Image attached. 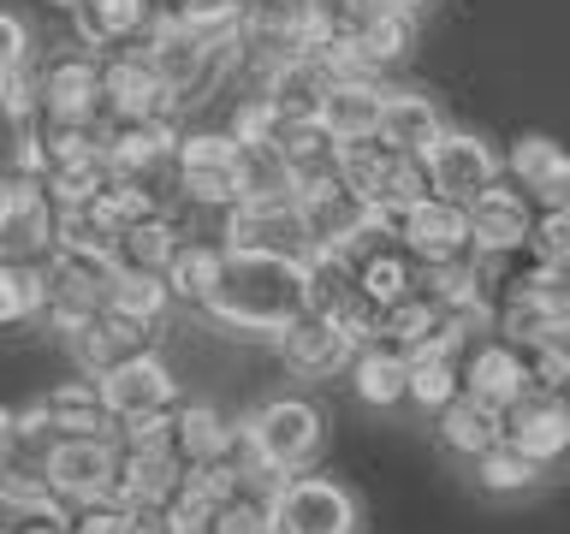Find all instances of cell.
Listing matches in <instances>:
<instances>
[{
	"mask_svg": "<svg viewBox=\"0 0 570 534\" xmlns=\"http://www.w3.org/2000/svg\"><path fill=\"white\" fill-rule=\"evenodd\" d=\"M470 475H475V487L488 493V498H523V493H534L547 481V469L534 457H523L511 439H499L493 452H481L475 463H470Z\"/></svg>",
	"mask_w": 570,
	"mask_h": 534,
	"instance_id": "33",
	"label": "cell"
},
{
	"mask_svg": "<svg viewBox=\"0 0 570 534\" xmlns=\"http://www.w3.org/2000/svg\"><path fill=\"white\" fill-rule=\"evenodd\" d=\"M297 202H303V231H309V256H338V249L351 238H363L374 220H386V214H374L345 178H333V185H321V190H303Z\"/></svg>",
	"mask_w": 570,
	"mask_h": 534,
	"instance_id": "20",
	"label": "cell"
},
{
	"mask_svg": "<svg viewBox=\"0 0 570 534\" xmlns=\"http://www.w3.org/2000/svg\"><path fill=\"white\" fill-rule=\"evenodd\" d=\"M262 96L267 107L285 119V125H303V119H321V96H327V71L315 60H285L262 78Z\"/></svg>",
	"mask_w": 570,
	"mask_h": 534,
	"instance_id": "32",
	"label": "cell"
},
{
	"mask_svg": "<svg viewBox=\"0 0 570 534\" xmlns=\"http://www.w3.org/2000/svg\"><path fill=\"white\" fill-rule=\"evenodd\" d=\"M505 178L534 208H570V149L541 131L517 137L505 149Z\"/></svg>",
	"mask_w": 570,
	"mask_h": 534,
	"instance_id": "23",
	"label": "cell"
},
{
	"mask_svg": "<svg viewBox=\"0 0 570 534\" xmlns=\"http://www.w3.org/2000/svg\"><path fill=\"white\" fill-rule=\"evenodd\" d=\"M0 256L7 261L53 256V196L42 185V172L0 167Z\"/></svg>",
	"mask_w": 570,
	"mask_h": 534,
	"instance_id": "9",
	"label": "cell"
},
{
	"mask_svg": "<svg viewBox=\"0 0 570 534\" xmlns=\"http://www.w3.org/2000/svg\"><path fill=\"white\" fill-rule=\"evenodd\" d=\"M30 60H36V42H30L24 12L0 7V71H18V66H30Z\"/></svg>",
	"mask_w": 570,
	"mask_h": 534,
	"instance_id": "38",
	"label": "cell"
},
{
	"mask_svg": "<svg viewBox=\"0 0 570 534\" xmlns=\"http://www.w3.org/2000/svg\"><path fill=\"white\" fill-rule=\"evenodd\" d=\"M392 96V83H381L374 71H356V78H327V96H321V125L338 142H363L381 131V107Z\"/></svg>",
	"mask_w": 570,
	"mask_h": 534,
	"instance_id": "25",
	"label": "cell"
},
{
	"mask_svg": "<svg viewBox=\"0 0 570 534\" xmlns=\"http://www.w3.org/2000/svg\"><path fill=\"white\" fill-rule=\"evenodd\" d=\"M267 534H363V498L351 481L303 469L267 493Z\"/></svg>",
	"mask_w": 570,
	"mask_h": 534,
	"instance_id": "5",
	"label": "cell"
},
{
	"mask_svg": "<svg viewBox=\"0 0 570 534\" xmlns=\"http://www.w3.org/2000/svg\"><path fill=\"white\" fill-rule=\"evenodd\" d=\"M274 356H279L285 374H297V380H333V374L351 368L356 333L338 327V320L321 315V309H303L292 327L274 333Z\"/></svg>",
	"mask_w": 570,
	"mask_h": 534,
	"instance_id": "12",
	"label": "cell"
},
{
	"mask_svg": "<svg viewBox=\"0 0 570 534\" xmlns=\"http://www.w3.org/2000/svg\"><path fill=\"white\" fill-rule=\"evenodd\" d=\"M392 226H399L404 249H410L422 267H428V261L470 256V249H475V238H470V208L452 202V196H422V202L404 208Z\"/></svg>",
	"mask_w": 570,
	"mask_h": 534,
	"instance_id": "21",
	"label": "cell"
},
{
	"mask_svg": "<svg viewBox=\"0 0 570 534\" xmlns=\"http://www.w3.org/2000/svg\"><path fill=\"white\" fill-rule=\"evenodd\" d=\"M42 274H48V333L60 338L66 327H78L83 315L107 309V285H114L119 261L96 256V249H53L42 261Z\"/></svg>",
	"mask_w": 570,
	"mask_h": 534,
	"instance_id": "10",
	"label": "cell"
},
{
	"mask_svg": "<svg viewBox=\"0 0 570 534\" xmlns=\"http://www.w3.org/2000/svg\"><path fill=\"white\" fill-rule=\"evenodd\" d=\"M440 131H445V113H440V101L428 96V89H392L374 137L392 142V149H404V155H428L440 142Z\"/></svg>",
	"mask_w": 570,
	"mask_h": 534,
	"instance_id": "30",
	"label": "cell"
},
{
	"mask_svg": "<svg viewBox=\"0 0 570 534\" xmlns=\"http://www.w3.org/2000/svg\"><path fill=\"white\" fill-rule=\"evenodd\" d=\"M381 7H392V12H404V18H416V24H422V18L434 12V0H381Z\"/></svg>",
	"mask_w": 570,
	"mask_h": 534,
	"instance_id": "40",
	"label": "cell"
},
{
	"mask_svg": "<svg viewBox=\"0 0 570 534\" xmlns=\"http://www.w3.org/2000/svg\"><path fill=\"white\" fill-rule=\"evenodd\" d=\"M48 333V274L42 261H7L0 256V338Z\"/></svg>",
	"mask_w": 570,
	"mask_h": 534,
	"instance_id": "28",
	"label": "cell"
},
{
	"mask_svg": "<svg viewBox=\"0 0 570 534\" xmlns=\"http://www.w3.org/2000/svg\"><path fill=\"white\" fill-rule=\"evenodd\" d=\"M101 96H107V119H178L173 83L160 78L142 48L101 53Z\"/></svg>",
	"mask_w": 570,
	"mask_h": 534,
	"instance_id": "13",
	"label": "cell"
},
{
	"mask_svg": "<svg viewBox=\"0 0 570 534\" xmlns=\"http://www.w3.org/2000/svg\"><path fill=\"white\" fill-rule=\"evenodd\" d=\"M96 386H101V404L114 409L119 427L125 422H149V416H173V409L185 404V392H178V368L155 345L119 356L107 374H96Z\"/></svg>",
	"mask_w": 570,
	"mask_h": 534,
	"instance_id": "8",
	"label": "cell"
},
{
	"mask_svg": "<svg viewBox=\"0 0 570 534\" xmlns=\"http://www.w3.org/2000/svg\"><path fill=\"white\" fill-rule=\"evenodd\" d=\"M309 309V261L297 256H262V249H226V274L214 285L203 320L226 338L274 345L279 327Z\"/></svg>",
	"mask_w": 570,
	"mask_h": 534,
	"instance_id": "1",
	"label": "cell"
},
{
	"mask_svg": "<svg viewBox=\"0 0 570 534\" xmlns=\"http://www.w3.org/2000/svg\"><path fill=\"white\" fill-rule=\"evenodd\" d=\"M499 439H505V409L481 404V398H470V392H458V398L434 416V445L452 463H463V469H470L481 452H493Z\"/></svg>",
	"mask_w": 570,
	"mask_h": 534,
	"instance_id": "26",
	"label": "cell"
},
{
	"mask_svg": "<svg viewBox=\"0 0 570 534\" xmlns=\"http://www.w3.org/2000/svg\"><path fill=\"white\" fill-rule=\"evenodd\" d=\"M36 409L48 416V427L60 439H114L119 422L114 409L101 404V386L89 380V374H71V380H53L36 392Z\"/></svg>",
	"mask_w": 570,
	"mask_h": 534,
	"instance_id": "24",
	"label": "cell"
},
{
	"mask_svg": "<svg viewBox=\"0 0 570 534\" xmlns=\"http://www.w3.org/2000/svg\"><path fill=\"white\" fill-rule=\"evenodd\" d=\"M167 523L173 534H267V487H238V493L178 487Z\"/></svg>",
	"mask_w": 570,
	"mask_h": 534,
	"instance_id": "16",
	"label": "cell"
},
{
	"mask_svg": "<svg viewBox=\"0 0 570 534\" xmlns=\"http://www.w3.org/2000/svg\"><path fill=\"white\" fill-rule=\"evenodd\" d=\"M493 333L511 345H547V338H570V267H541L523 261L493 297Z\"/></svg>",
	"mask_w": 570,
	"mask_h": 534,
	"instance_id": "4",
	"label": "cell"
},
{
	"mask_svg": "<svg viewBox=\"0 0 570 534\" xmlns=\"http://www.w3.org/2000/svg\"><path fill=\"white\" fill-rule=\"evenodd\" d=\"M505 439L541 469H559L570 457V392H523L505 409Z\"/></svg>",
	"mask_w": 570,
	"mask_h": 534,
	"instance_id": "18",
	"label": "cell"
},
{
	"mask_svg": "<svg viewBox=\"0 0 570 534\" xmlns=\"http://www.w3.org/2000/svg\"><path fill=\"white\" fill-rule=\"evenodd\" d=\"M42 475H48V487L60 493V505H96V498H114L119 434L114 439H53Z\"/></svg>",
	"mask_w": 570,
	"mask_h": 534,
	"instance_id": "15",
	"label": "cell"
},
{
	"mask_svg": "<svg viewBox=\"0 0 570 534\" xmlns=\"http://www.w3.org/2000/svg\"><path fill=\"white\" fill-rule=\"evenodd\" d=\"M529 261H541V267H570V208H534Z\"/></svg>",
	"mask_w": 570,
	"mask_h": 534,
	"instance_id": "36",
	"label": "cell"
},
{
	"mask_svg": "<svg viewBox=\"0 0 570 534\" xmlns=\"http://www.w3.org/2000/svg\"><path fill=\"white\" fill-rule=\"evenodd\" d=\"M458 374H463V392L481 404H493V409H511L523 392H534L529 386V350L511 345L505 333L475 338V345L458 356Z\"/></svg>",
	"mask_w": 570,
	"mask_h": 534,
	"instance_id": "17",
	"label": "cell"
},
{
	"mask_svg": "<svg viewBox=\"0 0 570 534\" xmlns=\"http://www.w3.org/2000/svg\"><path fill=\"white\" fill-rule=\"evenodd\" d=\"M470 238L488 256H529V226H534V202L511 178H493L488 190H475L470 202Z\"/></svg>",
	"mask_w": 570,
	"mask_h": 534,
	"instance_id": "19",
	"label": "cell"
},
{
	"mask_svg": "<svg viewBox=\"0 0 570 534\" xmlns=\"http://www.w3.org/2000/svg\"><path fill=\"white\" fill-rule=\"evenodd\" d=\"M7 523H12V511H7V498H0V534H7Z\"/></svg>",
	"mask_w": 570,
	"mask_h": 534,
	"instance_id": "42",
	"label": "cell"
},
{
	"mask_svg": "<svg viewBox=\"0 0 570 534\" xmlns=\"http://www.w3.org/2000/svg\"><path fill=\"white\" fill-rule=\"evenodd\" d=\"M160 18H167V0H78L71 42H83L96 53H119V48H137Z\"/></svg>",
	"mask_w": 570,
	"mask_h": 534,
	"instance_id": "22",
	"label": "cell"
},
{
	"mask_svg": "<svg viewBox=\"0 0 570 534\" xmlns=\"http://www.w3.org/2000/svg\"><path fill=\"white\" fill-rule=\"evenodd\" d=\"M410 48H416V18H404L392 7H381L363 30H356V53H363V66L374 71V78L392 71L399 60H410Z\"/></svg>",
	"mask_w": 570,
	"mask_h": 534,
	"instance_id": "35",
	"label": "cell"
},
{
	"mask_svg": "<svg viewBox=\"0 0 570 534\" xmlns=\"http://www.w3.org/2000/svg\"><path fill=\"white\" fill-rule=\"evenodd\" d=\"M463 392V374H458V356L452 350H416L410 356V392H404V404L416 409V416L434 422L445 404H452Z\"/></svg>",
	"mask_w": 570,
	"mask_h": 534,
	"instance_id": "34",
	"label": "cell"
},
{
	"mask_svg": "<svg viewBox=\"0 0 570 534\" xmlns=\"http://www.w3.org/2000/svg\"><path fill=\"white\" fill-rule=\"evenodd\" d=\"M422 160H428L434 196H452V202H470L475 190H488L493 178H505V155H499L481 131H458V125H445L440 142Z\"/></svg>",
	"mask_w": 570,
	"mask_h": 534,
	"instance_id": "14",
	"label": "cell"
},
{
	"mask_svg": "<svg viewBox=\"0 0 570 534\" xmlns=\"http://www.w3.org/2000/svg\"><path fill=\"white\" fill-rule=\"evenodd\" d=\"M338 178H345L374 214H386V220H399L404 208H416L422 196H434V185H428V160L392 149V142H381V137L345 142V149H338Z\"/></svg>",
	"mask_w": 570,
	"mask_h": 534,
	"instance_id": "6",
	"label": "cell"
},
{
	"mask_svg": "<svg viewBox=\"0 0 570 534\" xmlns=\"http://www.w3.org/2000/svg\"><path fill=\"white\" fill-rule=\"evenodd\" d=\"M107 315L131 320L137 333H149L160 345V333L173 327L178 303H173V291H167V279H160V274H131V267H119L114 285H107Z\"/></svg>",
	"mask_w": 570,
	"mask_h": 534,
	"instance_id": "29",
	"label": "cell"
},
{
	"mask_svg": "<svg viewBox=\"0 0 570 534\" xmlns=\"http://www.w3.org/2000/svg\"><path fill=\"white\" fill-rule=\"evenodd\" d=\"M36 101H42V119L101 125L107 119L101 53L83 48V42H66V48H53L48 60H36Z\"/></svg>",
	"mask_w": 570,
	"mask_h": 534,
	"instance_id": "7",
	"label": "cell"
},
{
	"mask_svg": "<svg viewBox=\"0 0 570 534\" xmlns=\"http://www.w3.org/2000/svg\"><path fill=\"white\" fill-rule=\"evenodd\" d=\"M220 274H226V244L220 238H190L173 249V261H167V291H173V303H178V315H203L208 309V297H214V285H220Z\"/></svg>",
	"mask_w": 570,
	"mask_h": 534,
	"instance_id": "27",
	"label": "cell"
},
{
	"mask_svg": "<svg viewBox=\"0 0 570 534\" xmlns=\"http://www.w3.org/2000/svg\"><path fill=\"white\" fill-rule=\"evenodd\" d=\"M24 457V434H18V409L12 404H0V469L7 463H18Z\"/></svg>",
	"mask_w": 570,
	"mask_h": 534,
	"instance_id": "39",
	"label": "cell"
},
{
	"mask_svg": "<svg viewBox=\"0 0 570 534\" xmlns=\"http://www.w3.org/2000/svg\"><path fill=\"white\" fill-rule=\"evenodd\" d=\"M238 422H244V439H249V452H256V463L274 481L321 469V457H327L333 416L321 398H309V392H267V398H256Z\"/></svg>",
	"mask_w": 570,
	"mask_h": 534,
	"instance_id": "2",
	"label": "cell"
},
{
	"mask_svg": "<svg viewBox=\"0 0 570 534\" xmlns=\"http://www.w3.org/2000/svg\"><path fill=\"white\" fill-rule=\"evenodd\" d=\"M173 178H178V202L220 220L226 208L244 202L238 137H232L226 125H185L173 142Z\"/></svg>",
	"mask_w": 570,
	"mask_h": 534,
	"instance_id": "3",
	"label": "cell"
},
{
	"mask_svg": "<svg viewBox=\"0 0 570 534\" xmlns=\"http://www.w3.org/2000/svg\"><path fill=\"white\" fill-rule=\"evenodd\" d=\"M345 380H351V392H356V404H363V409L392 416V409H404V392H410V356L381 350V345H356Z\"/></svg>",
	"mask_w": 570,
	"mask_h": 534,
	"instance_id": "31",
	"label": "cell"
},
{
	"mask_svg": "<svg viewBox=\"0 0 570 534\" xmlns=\"http://www.w3.org/2000/svg\"><path fill=\"white\" fill-rule=\"evenodd\" d=\"M226 249H262V256H297L309 261V231H303L297 196H249V202L220 214Z\"/></svg>",
	"mask_w": 570,
	"mask_h": 534,
	"instance_id": "11",
	"label": "cell"
},
{
	"mask_svg": "<svg viewBox=\"0 0 570 534\" xmlns=\"http://www.w3.org/2000/svg\"><path fill=\"white\" fill-rule=\"evenodd\" d=\"M42 7H48V12H66V18H71V12H78V0H42Z\"/></svg>",
	"mask_w": 570,
	"mask_h": 534,
	"instance_id": "41",
	"label": "cell"
},
{
	"mask_svg": "<svg viewBox=\"0 0 570 534\" xmlns=\"http://www.w3.org/2000/svg\"><path fill=\"white\" fill-rule=\"evenodd\" d=\"M131 528V511L114 505V498H96V505H71L66 534H125Z\"/></svg>",
	"mask_w": 570,
	"mask_h": 534,
	"instance_id": "37",
	"label": "cell"
}]
</instances>
